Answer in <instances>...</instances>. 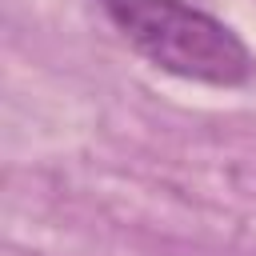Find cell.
<instances>
[{"label":"cell","instance_id":"6da1fadb","mask_svg":"<svg viewBox=\"0 0 256 256\" xmlns=\"http://www.w3.org/2000/svg\"><path fill=\"white\" fill-rule=\"evenodd\" d=\"M120 36L160 72L180 80L240 88L256 76L252 48L220 16L188 0H100Z\"/></svg>","mask_w":256,"mask_h":256}]
</instances>
